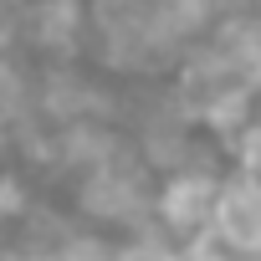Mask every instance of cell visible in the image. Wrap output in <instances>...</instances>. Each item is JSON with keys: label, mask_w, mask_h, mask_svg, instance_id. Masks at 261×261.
Masks as SVG:
<instances>
[{"label": "cell", "mask_w": 261, "mask_h": 261, "mask_svg": "<svg viewBox=\"0 0 261 261\" xmlns=\"http://www.w3.org/2000/svg\"><path fill=\"white\" fill-rule=\"evenodd\" d=\"M210 236L236 251L241 261H261V179L256 174H230L215 190V210H210Z\"/></svg>", "instance_id": "6da1fadb"}, {"label": "cell", "mask_w": 261, "mask_h": 261, "mask_svg": "<svg viewBox=\"0 0 261 261\" xmlns=\"http://www.w3.org/2000/svg\"><path fill=\"white\" fill-rule=\"evenodd\" d=\"M215 190H220V179H210V174H174L169 190L159 195L164 230L179 236V241L205 236L210 230V210H215Z\"/></svg>", "instance_id": "7a4b0ae2"}, {"label": "cell", "mask_w": 261, "mask_h": 261, "mask_svg": "<svg viewBox=\"0 0 261 261\" xmlns=\"http://www.w3.org/2000/svg\"><path fill=\"white\" fill-rule=\"evenodd\" d=\"M169 261H241V256H236V251H225V246L205 230V236H195V241H179Z\"/></svg>", "instance_id": "3957f363"}, {"label": "cell", "mask_w": 261, "mask_h": 261, "mask_svg": "<svg viewBox=\"0 0 261 261\" xmlns=\"http://www.w3.org/2000/svg\"><path fill=\"white\" fill-rule=\"evenodd\" d=\"M169 256H174V246H164V241L144 236V241H134L123 256H113V261H169Z\"/></svg>", "instance_id": "277c9868"}]
</instances>
